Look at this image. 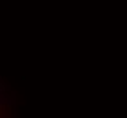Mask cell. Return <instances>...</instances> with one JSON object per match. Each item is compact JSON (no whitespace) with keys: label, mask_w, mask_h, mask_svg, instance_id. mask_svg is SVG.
I'll return each instance as SVG.
<instances>
[{"label":"cell","mask_w":127,"mask_h":118,"mask_svg":"<svg viewBox=\"0 0 127 118\" xmlns=\"http://www.w3.org/2000/svg\"><path fill=\"white\" fill-rule=\"evenodd\" d=\"M0 118H11V109L7 105V100L4 98V89L0 85Z\"/></svg>","instance_id":"1"}]
</instances>
